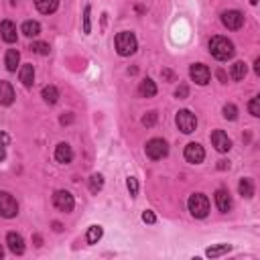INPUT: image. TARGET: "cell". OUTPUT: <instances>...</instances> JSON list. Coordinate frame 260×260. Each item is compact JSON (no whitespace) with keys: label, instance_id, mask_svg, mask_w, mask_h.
Instances as JSON below:
<instances>
[{"label":"cell","instance_id":"1","mask_svg":"<svg viewBox=\"0 0 260 260\" xmlns=\"http://www.w3.org/2000/svg\"><path fill=\"white\" fill-rule=\"evenodd\" d=\"M209 53L217 59V61H228L234 55V43L225 37H213L209 41Z\"/></svg>","mask_w":260,"mask_h":260},{"label":"cell","instance_id":"2","mask_svg":"<svg viewBox=\"0 0 260 260\" xmlns=\"http://www.w3.org/2000/svg\"><path fill=\"white\" fill-rule=\"evenodd\" d=\"M136 49H138V41H136L134 32L122 30V32L116 35V51H118V55L128 57V55H132Z\"/></svg>","mask_w":260,"mask_h":260},{"label":"cell","instance_id":"3","mask_svg":"<svg viewBox=\"0 0 260 260\" xmlns=\"http://www.w3.org/2000/svg\"><path fill=\"white\" fill-rule=\"evenodd\" d=\"M187 207H189V211H191L193 217L203 219V217H207V213H209V199H207L203 193H193V195L189 197V201H187Z\"/></svg>","mask_w":260,"mask_h":260},{"label":"cell","instance_id":"4","mask_svg":"<svg viewBox=\"0 0 260 260\" xmlns=\"http://www.w3.org/2000/svg\"><path fill=\"white\" fill-rule=\"evenodd\" d=\"M175 122H177V128H179L183 134H191V132H195V128H197V118H195V114L189 112V110H179Z\"/></svg>","mask_w":260,"mask_h":260},{"label":"cell","instance_id":"5","mask_svg":"<svg viewBox=\"0 0 260 260\" xmlns=\"http://www.w3.org/2000/svg\"><path fill=\"white\" fill-rule=\"evenodd\" d=\"M144 152H146V156H148L150 160H158V158L167 156L169 144H167L162 138H150V140L146 142V146H144Z\"/></svg>","mask_w":260,"mask_h":260},{"label":"cell","instance_id":"6","mask_svg":"<svg viewBox=\"0 0 260 260\" xmlns=\"http://www.w3.org/2000/svg\"><path fill=\"white\" fill-rule=\"evenodd\" d=\"M53 205H55L59 211L69 213V211H73V207H75V199H73V195H71L69 191L59 189V191H55V195H53Z\"/></svg>","mask_w":260,"mask_h":260},{"label":"cell","instance_id":"7","mask_svg":"<svg viewBox=\"0 0 260 260\" xmlns=\"http://www.w3.org/2000/svg\"><path fill=\"white\" fill-rule=\"evenodd\" d=\"M16 213H18V203H16V199H14L10 193L0 191V215L6 217V219H10V217H16Z\"/></svg>","mask_w":260,"mask_h":260},{"label":"cell","instance_id":"8","mask_svg":"<svg viewBox=\"0 0 260 260\" xmlns=\"http://www.w3.org/2000/svg\"><path fill=\"white\" fill-rule=\"evenodd\" d=\"M189 75H191V79H193L197 85H207L209 79H211V71H209V67L203 65V63H193V65L189 67Z\"/></svg>","mask_w":260,"mask_h":260},{"label":"cell","instance_id":"9","mask_svg":"<svg viewBox=\"0 0 260 260\" xmlns=\"http://www.w3.org/2000/svg\"><path fill=\"white\" fill-rule=\"evenodd\" d=\"M221 22L225 28L238 30L244 24V14L240 10H225V12H221Z\"/></svg>","mask_w":260,"mask_h":260},{"label":"cell","instance_id":"10","mask_svg":"<svg viewBox=\"0 0 260 260\" xmlns=\"http://www.w3.org/2000/svg\"><path fill=\"white\" fill-rule=\"evenodd\" d=\"M203 158H205V150H203L201 144H197V142H189V144L185 146V160H187V162H191V165H199Z\"/></svg>","mask_w":260,"mask_h":260},{"label":"cell","instance_id":"11","mask_svg":"<svg viewBox=\"0 0 260 260\" xmlns=\"http://www.w3.org/2000/svg\"><path fill=\"white\" fill-rule=\"evenodd\" d=\"M211 144L215 146L217 152H228L232 148V140L228 138V134L223 130H213L211 132Z\"/></svg>","mask_w":260,"mask_h":260},{"label":"cell","instance_id":"12","mask_svg":"<svg viewBox=\"0 0 260 260\" xmlns=\"http://www.w3.org/2000/svg\"><path fill=\"white\" fill-rule=\"evenodd\" d=\"M0 37L4 43H16V24L12 20H2L0 24Z\"/></svg>","mask_w":260,"mask_h":260},{"label":"cell","instance_id":"13","mask_svg":"<svg viewBox=\"0 0 260 260\" xmlns=\"http://www.w3.org/2000/svg\"><path fill=\"white\" fill-rule=\"evenodd\" d=\"M55 160L61 162V165H67L73 160V150L67 142H59L57 148H55Z\"/></svg>","mask_w":260,"mask_h":260},{"label":"cell","instance_id":"14","mask_svg":"<svg viewBox=\"0 0 260 260\" xmlns=\"http://www.w3.org/2000/svg\"><path fill=\"white\" fill-rule=\"evenodd\" d=\"M6 244H8V250H10L12 254H22V252H24V240H22V236L16 234V232H8Z\"/></svg>","mask_w":260,"mask_h":260},{"label":"cell","instance_id":"15","mask_svg":"<svg viewBox=\"0 0 260 260\" xmlns=\"http://www.w3.org/2000/svg\"><path fill=\"white\" fill-rule=\"evenodd\" d=\"M215 205L221 213H228L232 209V199H230V193L228 189H217L215 191Z\"/></svg>","mask_w":260,"mask_h":260},{"label":"cell","instance_id":"16","mask_svg":"<svg viewBox=\"0 0 260 260\" xmlns=\"http://www.w3.org/2000/svg\"><path fill=\"white\" fill-rule=\"evenodd\" d=\"M14 102V89L8 81H0V106H10Z\"/></svg>","mask_w":260,"mask_h":260},{"label":"cell","instance_id":"17","mask_svg":"<svg viewBox=\"0 0 260 260\" xmlns=\"http://www.w3.org/2000/svg\"><path fill=\"white\" fill-rule=\"evenodd\" d=\"M18 77H20V81H22L24 87H30L35 83V69H32V65L30 63H24L20 67V71H18Z\"/></svg>","mask_w":260,"mask_h":260},{"label":"cell","instance_id":"18","mask_svg":"<svg viewBox=\"0 0 260 260\" xmlns=\"http://www.w3.org/2000/svg\"><path fill=\"white\" fill-rule=\"evenodd\" d=\"M138 93H140L142 98H152V95H156V85H154V81H152L150 77L142 79L140 85H138Z\"/></svg>","mask_w":260,"mask_h":260},{"label":"cell","instance_id":"19","mask_svg":"<svg viewBox=\"0 0 260 260\" xmlns=\"http://www.w3.org/2000/svg\"><path fill=\"white\" fill-rule=\"evenodd\" d=\"M35 6L43 14H53L59 8V0H35Z\"/></svg>","mask_w":260,"mask_h":260},{"label":"cell","instance_id":"20","mask_svg":"<svg viewBox=\"0 0 260 260\" xmlns=\"http://www.w3.org/2000/svg\"><path fill=\"white\" fill-rule=\"evenodd\" d=\"M18 61H20V53H18L16 49H8V51H6V57H4L6 69H8V71H16Z\"/></svg>","mask_w":260,"mask_h":260},{"label":"cell","instance_id":"21","mask_svg":"<svg viewBox=\"0 0 260 260\" xmlns=\"http://www.w3.org/2000/svg\"><path fill=\"white\" fill-rule=\"evenodd\" d=\"M20 30H22V35H26V37H39V35H41V24H39L37 20H24L22 26H20Z\"/></svg>","mask_w":260,"mask_h":260},{"label":"cell","instance_id":"22","mask_svg":"<svg viewBox=\"0 0 260 260\" xmlns=\"http://www.w3.org/2000/svg\"><path fill=\"white\" fill-rule=\"evenodd\" d=\"M246 71H248L246 63H244V61H236V63L232 65L230 75H232V79H234V81H242V79L246 77Z\"/></svg>","mask_w":260,"mask_h":260},{"label":"cell","instance_id":"23","mask_svg":"<svg viewBox=\"0 0 260 260\" xmlns=\"http://www.w3.org/2000/svg\"><path fill=\"white\" fill-rule=\"evenodd\" d=\"M102 236H104L102 225H89L87 228V234H85V242L87 244H98L102 240Z\"/></svg>","mask_w":260,"mask_h":260},{"label":"cell","instance_id":"24","mask_svg":"<svg viewBox=\"0 0 260 260\" xmlns=\"http://www.w3.org/2000/svg\"><path fill=\"white\" fill-rule=\"evenodd\" d=\"M43 100L47 102V104H57V100H59V89L55 87V85H45L43 87Z\"/></svg>","mask_w":260,"mask_h":260},{"label":"cell","instance_id":"25","mask_svg":"<svg viewBox=\"0 0 260 260\" xmlns=\"http://www.w3.org/2000/svg\"><path fill=\"white\" fill-rule=\"evenodd\" d=\"M238 191H240L242 197L250 199V197L254 195V183H252V179H242V181L238 183Z\"/></svg>","mask_w":260,"mask_h":260},{"label":"cell","instance_id":"26","mask_svg":"<svg viewBox=\"0 0 260 260\" xmlns=\"http://www.w3.org/2000/svg\"><path fill=\"white\" fill-rule=\"evenodd\" d=\"M228 252H230V244H217V246L207 248V250H205V256H209V258H219V256H223V254H228Z\"/></svg>","mask_w":260,"mask_h":260},{"label":"cell","instance_id":"27","mask_svg":"<svg viewBox=\"0 0 260 260\" xmlns=\"http://www.w3.org/2000/svg\"><path fill=\"white\" fill-rule=\"evenodd\" d=\"M102 187H104V177L100 173H93L89 177V191L91 193H98V191H102Z\"/></svg>","mask_w":260,"mask_h":260},{"label":"cell","instance_id":"28","mask_svg":"<svg viewBox=\"0 0 260 260\" xmlns=\"http://www.w3.org/2000/svg\"><path fill=\"white\" fill-rule=\"evenodd\" d=\"M30 51H35L37 55H49V51H51V47H49V43H43V41H37V43H32V45H30Z\"/></svg>","mask_w":260,"mask_h":260},{"label":"cell","instance_id":"29","mask_svg":"<svg viewBox=\"0 0 260 260\" xmlns=\"http://www.w3.org/2000/svg\"><path fill=\"white\" fill-rule=\"evenodd\" d=\"M248 110H250V114L254 116V118H258L260 116V98L256 95V98H252L250 102H248Z\"/></svg>","mask_w":260,"mask_h":260},{"label":"cell","instance_id":"30","mask_svg":"<svg viewBox=\"0 0 260 260\" xmlns=\"http://www.w3.org/2000/svg\"><path fill=\"white\" fill-rule=\"evenodd\" d=\"M223 118L225 120H236L238 118V108L234 104H225L223 106Z\"/></svg>","mask_w":260,"mask_h":260},{"label":"cell","instance_id":"31","mask_svg":"<svg viewBox=\"0 0 260 260\" xmlns=\"http://www.w3.org/2000/svg\"><path fill=\"white\" fill-rule=\"evenodd\" d=\"M126 185H128L130 197H136V195H138V181H136L134 177H128V179H126Z\"/></svg>","mask_w":260,"mask_h":260},{"label":"cell","instance_id":"32","mask_svg":"<svg viewBox=\"0 0 260 260\" xmlns=\"http://www.w3.org/2000/svg\"><path fill=\"white\" fill-rule=\"evenodd\" d=\"M89 12H91V8H89V6H85V10H83V32H85V35H89V32H91V24H89Z\"/></svg>","mask_w":260,"mask_h":260},{"label":"cell","instance_id":"33","mask_svg":"<svg viewBox=\"0 0 260 260\" xmlns=\"http://www.w3.org/2000/svg\"><path fill=\"white\" fill-rule=\"evenodd\" d=\"M175 95H177L179 100H185V98L189 95V87H187L185 83H181V85L177 87V91H175Z\"/></svg>","mask_w":260,"mask_h":260},{"label":"cell","instance_id":"34","mask_svg":"<svg viewBox=\"0 0 260 260\" xmlns=\"http://www.w3.org/2000/svg\"><path fill=\"white\" fill-rule=\"evenodd\" d=\"M154 122H156V112H148V114L142 118V124H144V126H152Z\"/></svg>","mask_w":260,"mask_h":260},{"label":"cell","instance_id":"35","mask_svg":"<svg viewBox=\"0 0 260 260\" xmlns=\"http://www.w3.org/2000/svg\"><path fill=\"white\" fill-rule=\"evenodd\" d=\"M142 221H144V223H154V221H156V215H154L152 211H144V213H142Z\"/></svg>","mask_w":260,"mask_h":260},{"label":"cell","instance_id":"36","mask_svg":"<svg viewBox=\"0 0 260 260\" xmlns=\"http://www.w3.org/2000/svg\"><path fill=\"white\" fill-rule=\"evenodd\" d=\"M0 144L4 146V144H8V136L4 134V132H0Z\"/></svg>","mask_w":260,"mask_h":260},{"label":"cell","instance_id":"37","mask_svg":"<svg viewBox=\"0 0 260 260\" xmlns=\"http://www.w3.org/2000/svg\"><path fill=\"white\" fill-rule=\"evenodd\" d=\"M254 71H256V75H260V59L254 61Z\"/></svg>","mask_w":260,"mask_h":260},{"label":"cell","instance_id":"38","mask_svg":"<svg viewBox=\"0 0 260 260\" xmlns=\"http://www.w3.org/2000/svg\"><path fill=\"white\" fill-rule=\"evenodd\" d=\"M6 158V150H4V146L0 144V160H4Z\"/></svg>","mask_w":260,"mask_h":260},{"label":"cell","instance_id":"39","mask_svg":"<svg viewBox=\"0 0 260 260\" xmlns=\"http://www.w3.org/2000/svg\"><path fill=\"white\" fill-rule=\"evenodd\" d=\"M53 228H55V232H61V223H59V221H55Z\"/></svg>","mask_w":260,"mask_h":260},{"label":"cell","instance_id":"40","mask_svg":"<svg viewBox=\"0 0 260 260\" xmlns=\"http://www.w3.org/2000/svg\"><path fill=\"white\" fill-rule=\"evenodd\" d=\"M2 256H4V248L0 246V258H2Z\"/></svg>","mask_w":260,"mask_h":260}]
</instances>
